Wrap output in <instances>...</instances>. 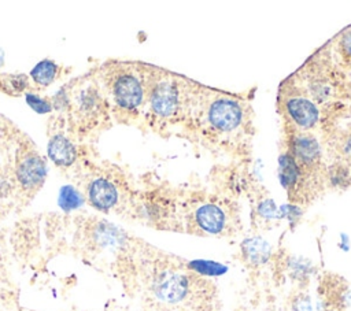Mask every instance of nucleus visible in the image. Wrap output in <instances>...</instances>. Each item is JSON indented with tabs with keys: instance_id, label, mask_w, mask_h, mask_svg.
<instances>
[{
	"instance_id": "obj_1",
	"label": "nucleus",
	"mask_w": 351,
	"mask_h": 311,
	"mask_svg": "<svg viewBox=\"0 0 351 311\" xmlns=\"http://www.w3.org/2000/svg\"><path fill=\"white\" fill-rule=\"evenodd\" d=\"M184 127L206 144L237 151L252 134V110L239 96L200 85Z\"/></svg>"
},
{
	"instance_id": "obj_2",
	"label": "nucleus",
	"mask_w": 351,
	"mask_h": 311,
	"mask_svg": "<svg viewBox=\"0 0 351 311\" xmlns=\"http://www.w3.org/2000/svg\"><path fill=\"white\" fill-rule=\"evenodd\" d=\"M199 86L185 77L152 67L145 101L147 116L152 126H184Z\"/></svg>"
},
{
	"instance_id": "obj_3",
	"label": "nucleus",
	"mask_w": 351,
	"mask_h": 311,
	"mask_svg": "<svg viewBox=\"0 0 351 311\" xmlns=\"http://www.w3.org/2000/svg\"><path fill=\"white\" fill-rule=\"evenodd\" d=\"M287 82L319 105L326 116L329 111L343 107L350 96L344 70L335 63L328 45L313 55Z\"/></svg>"
},
{
	"instance_id": "obj_4",
	"label": "nucleus",
	"mask_w": 351,
	"mask_h": 311,
	"mask_svg": "<svg viewBox=\"0 0 351 311\" xmlns=\"http://www.w3.org/2000/svg\"><path fill=\"white\" fill-rule=\"evenodd\" d=\"M152 67L138 63L114 64L107 84L114 105L126 114H137L145 107Z\"/></svg>"
},
{
	"instance_id": "obj_5",
	"label": "nucleus",
	"mask_w": 351,
	"mask_h": 311,
	"mask_svg": "<svg viewBox=\"0 0 351 311\" xmlns=\"http://www.w3.org/2000/svg\"><path fill=\"white\" fill-rule=\"evenodd\" d=\"M278 97L287 130L310 133L324 123V110L287 81L282 82Z\"/></svg>"
},
{
	"instance_id": "obj_6",
	"label": "nucleus",
	"mask_w": 351,
	"mask_h": 311,
	"mask_svg": "<svg viewBox=\"0 0 351 311\" xmlns=\"http://www.w3.org/2000/svg\"><path fill=\"white\" fill-rule=\"evenodd\" d=\"M186 270L174 266H165L156 270L151 279V292L154 297L160 303L170 306L184 303L193 288V275Z\"/></svg>"
},
{
	"instance_id": "obj_7",
	"label": "nucleus",
	"mask_w": 351,
	"mask_h": 311,
	"mask_svg": "<svg viewBox=\"0 0 351 311\" xmlns=\"http://www.w3.org/2000/svg\"><path fill=\"white\" fill-rule=\"evenodd\" d=\"M191 218L192 225L200 233L210 236L222 234L229 225V215L225 206L213 199L199 201L193 207Z\"/></svg>"
},
{
	"instance_id": "obj_8",
	"label": "nucleus",
	"mask_w": 351,
	"mask_h": 311,
	"mask_svg": "<svg viewBox=\"0 0 351 311\" xmlns=\"http://www.w3.org/2000/svg\"><path fill=\"white\" fill-rule=\"evenodd\" d=\"M119 192L107 178H96L88 188V200L99 211H108L118 203Z\"/></svg>"
},
{
	"instance_id": "obj_9",
	"label": "nucleus",
	"mask_w": 351,
	"mask_h": 311,
	"mask_svg": "<svg viewBox=\"0 0 351 311\" xmlns=\"http://www.w3.org/2000/svg\"><path fill=\"white\" fill-rule=\"evenodd\" d=\"M241 253L248 264L258 267L270 259L271 245L262 237H248L241 242Z\"/></svg>"
},
{
	"instance_id": "obj_10",
	"label": "nucleus",
	"mask_w": 351,
	"mask_h": 311,
	"mask_svg": "<svg viewBox=\"0 0 351 311\" xmlns=\"http://www.w3.org/2000/svg\"><path fill=\"white\" fill-rule=\"evenodd\" d=\"M48 156L58 166H70L77 159V148L67 137L58 134L49 140Z\"/></svg>"
},
{
	"instance_id": "obj_11",
	"label": "nucleus",
	"mask_w": 351,
	"mask_h": 311,
	"mask_svg": "<svg viewBox=\"0 0 351 311\" xmlns=\"http://www.w3.org/2000/svg\"><path fill=\"white\" fill-rule=\"evenodd\" d=\"M330 55L341 70H351V25L329 42Z\"/></svg>"
},
{
	"instance_id": "obj_12",
	"label": "nucleus",
	"mask_w": 351,
	"mask_h": 311,
	"mask_svg": "<svg viewBox=\"0 0 351 311\" xmlns=\"http://www.w3.org/2000/svg\"><path fill=\"white\" fill-rule=\"evenodd\" d=\"M19 179L26 188L40 185L45 177V164H43L40 158L27 156L19 164Z\"/></svg>"
},
{
	"instance_id": "obj_13",
	"label": "nucleus",
	"mask_w": 351,
	"mask_h": 311,
	"mask_svg": "<svg viewBox=\"0 0 351 311\" xmlns=\"http://www.w3.org/2000/svg\"><path fill=\"white\" fill-rule=\"evenodd\" d=\"M100 105H101V100H100V96L99 93L93 89V88H86V89H82L80 93H78V97H75V107H77V111L80 114H82L84 116H90L92 114H97L99 110H100Z\"/></svg>"
},
{
	"instance_id": "obj_14",
	"label": "nucleus",
	"mask_w": 351,
	"mask_h": 311,
	"mask_svg": "<svg viewBox=\"0 0 351 311\" xmlns=\"http://www.w3.org/2000/svg\"><path fill=\"white\" fill-rule=\"evenodd\" d=\"M58 71H59V66L55 62L49 59H44L32 69L30 75L38 86H48L56 78Z\"/></svg>"
},
{
	"instance_id": "obj_15",
	"label": "nucleus",
	"mask_w": 351,
	"mask_h": 311,
	"mask_svg": "<svg viewBox=\"0 0 351 311\" xmlns=\"http://www.w3.org/2000/svg\"><path fill=\"white\" fill-rule=\"evenodd\" d=\"M29 86L27 77L23 74H0V90L18 96Z\"/></svg>"
},
{
	"instance_id": "obj_16",
	"label": "nucleus",
	"mask_w": 351,
	"mask_h": 311,
	"mask_svg": "<svg viewBox=\"0 0 351 311\" xmlns=\"http://www.w3.org/2000/svg\"><path fill=\"white\" fill-rule=\"evenodd\" d=\"M186 267L200 277H218L226 273V267L223 264L211 260H192Z\"/></svg>"
},
{
	"instance_id": "obj_17",
	"label": "nucleus",
	"mask_w": 351,
	"mask_h": 311,
	"mask_svg": "<svg viewBox=\"0 0 351 311\" xmlns=\"http://www.w3.org/2000/svg\"><path fill=\"white\" fill-rule=\"evenodd\" d=\"M84 203V197L81 196V193L71 185H66L60 189L59 193V206L63 211L69 212L73 210H77L82 206Z\"/></svg>"
},
{
	"instance_id": "obj_18",
	"label": "nucleus",
	"mask_w": 351,
	"mask_h": 311,
	"mask_svg": "<svg viewBox=\"0 0 351 311\" xmlns=\"http://www.w3.org/2000/svg\"><path fill=\"white\" fill-rule=\"evenodd\" d=\"M287 269L289 271V275H292V278H298V279L308 278V275L313 271L311 263L302 258H289L288 263H287Z\"/></svg>"
},
{
	"instance_id": "obj_19",
	"label": "nucleus",
	"mask_w": 351,
	"mask_h": 311,
	"mask_svg": "<svg viewBox=\"0 0 351 311\" xmlns=\"http://www.w3.org/2000/svg\"><path fill=\"white\" fill-rule=\"evenodd\" d=\"M291 311H324L321 303L315 304L310 295L300 292L291 301Z\"/></svg>"
},
{
	"instance_id": "obj_20",
	"label": "nucleus",
	"mask_w": 351,
	"mask_h": 311,
	"mask_svg": "<svg viewBox=\"0 0 351 311\" xmlns=\"http://www.w3.org/2000/svg\"><path fill=\"white\" fill-rule=\"evenodd\" d=\"M256 214L266 221H273V219L281 218V211L276 207L274 201L270 199H265V200L259 201V204L256 207Z\"/></svg>"
},
{
	"instance_id": "obj_21",
	"label": "nucleus",
	"mask_w": 351,
	"mask_h": 311,
	"mask_svg": "<svg viewBox=\"0 0 351 311\" xmlns=\"http://www.w3.org/2000/svg\"><path fill=\"white\" fill-rule=\"evenodd\" d=\"M26 101L38 114H47L52 110V104L45 97H41L32 92L26 93Z\"/></svg>"
},
{
	"instance_id": "obj_22",
	"label": "nucleus",
	"mask_w": 351,
	"mask_h": 311,
	"mask_svg": "<svg viewBox=\"0 0 351 311\" xmlns=\"http://www.w3.org/2000/svg\"><path fill=\"white\" fill-rule=\"evenodd\" d=\"M1 64H3V53L0 52V67H1Z\"/></svg>"
}]
</instances>
